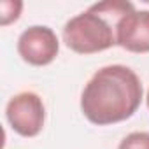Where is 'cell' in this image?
Here are the masks:
<instances>
[{
    "label": "cell",
    "mask_w": 149,
    "mask_h": 149,
    "mask_svg": "<svg viewBox=\"0 0 149 149\" xmlns=\"http://www.w3.org/2000/svg\"><path fill=\"white\" fill-rule=\"evenodd\" d=\"M144 88L126 65H105L98 68L81 93V112L97 126H109L130 119L140 107Z\"/></svg>",
    "instance_id": "cell-1"
},
{
    "label": "cell",
    "mask_w": 149,
    "mask_h": 149,
    "mask_svg": "<svg viewBox=\"0 0 149 149\" xmlns=\"http://www.w3.org/2000/svg\"><path fill=\"white\" fill-rule=\"evenodd\" d=\"M21 9H23V2H14V0H4L0 2V25L2 26H9L11 23L18 21L21 16Z\"/></svg>",
    "instance_id": "cell-6"
},
{
    "label": "cell",
    "mask_w": 149,
    "mask_h": 149,
    "mask_svg": "<svg viewBox=\"0 0 149 149\" xmlns=\"http://www.w3.org/2000/svg\"><path fill=\"white\" fill-rule=\"evenodd\" d=\"M118 149H149V132H132L119 142Z\"/></svg>",
    "instance_id": "cell-7"
},
{
    "label": "cell",
    "mask_w": 149,
    "mask_h": 149,
    "mask_svg": "<svg viewBox=\"0 0 149 149\" xmlns=\"http://www.w3.org/2000/svg\"><path fill=\"white\" fill-rule=\"evenodd\" d=\"M16 49L25 63L46 67L56 60L60 53V40L53 28L46 25H33L21 32Z\"/></svg>",
    "instance_id": "cell-4"
},
{
    "label": "cell",
    "mask_w": 149,
    "mask_h": 149,
    "mask_svg": "<svg viewBox=\"0 0 149 149\" xmlns=\"http://www.w3.org/2000/svg\"><path fill=\"white\" fill-rule=\"evenodd\" d=\"M146 104H147V109H149V90H147V95H146Z\"/></svg>",
    "instance_id": "cell-8"
},
{
    "label": "cell",
    "mask_w": 149,
    "mask_h": 149,
    "mask_svg": "<svg viewBox=\"0 0 149 149\" xmlns=\"http://www.w3.org/2000/svg\"><path fill=\"white\" fill-rule=\"evenodd\" d=\"M135 6L126 0H105L70 18L63 26L65 46L77 54H95L116 46V28Z\"/></svg>",
    "instance_id": "cell-2"
},
{
    "label": "cell",
    "mask_w": 149,
    "mask_h": 149,
    "mask_svg": "<svg viewBox=\"0 0 149 149\" xmlns=\"http://www.w3.org/2000/svg\"><path fill=\"white\" fill-rule=\"evenodd\" d=\"M116 46L128 53H149V11L133 9L119 19L116 28Z\"/></svg>",
    "instance_id": "cell-5"
},
{
    "label": "cell",
    "mask_w": 149,
    "mask_h": 149,
    "mask_svg": "<svg viewBox=\"0 0 149 149\" xmlns=\"http://www.w3.org/2000/svg\"><path fill=\"white\" fill-rule=\"evenodd\" d=\"M6 119L11 128L26 139L37 137L46 123V105L35 91H21L6 105Z\"/></svg>",
    "instance_id": "cell-3"
}]
</instances>
